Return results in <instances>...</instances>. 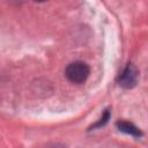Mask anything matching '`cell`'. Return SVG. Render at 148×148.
Wrapping results in <instances>:
<instances>
[{"label":"cell","instance_id":"obj_1","mask_svg":"<svg viewBox=\"0 0 148 148\" xmlns=\"http://www.w3.org/2000/svg\"><path fill=\"white\" fill-rule=\"evenodd\" d=\"M90 69L86 62L74 61L69 64L65 69V75L72 83H83L89 76Z\"/></svg>","mask_w":148,"mask_h":148},{"label":"cell","instance_id":"obj_2","mask_svg":"<svg viewBox=\"0 0 148 148\" xmlns=\"http://www.w3.org/2000/svg\"><path fill=\"white\" fill-rule=\"evenodd\" d=\"M139 73L134 65L128 64L119 75V84L123 88H133L138 82Z\"/></svg>","mask_w":148,"mask_h":148},{"label":"cell","instance_id":"obj_3","mask_svg":"<svg viewBox=\"0 0 148 148\" xmlns=\"http://www.w3.org/2000/svg\"><path fill=\"white\" fill-rule=\"evenodd\" d=\"M117 127L120 132L123 133H126V134H130L132 136H135V138H140L142 135V132L140 131V128H138L134 124L130 123V121H125V120H120V121H117Z\"/></svg>","mask_w":148,"mask_h":148},{"label":"cell","instance_id":"obj_4","mask_svg":"<svg viewBox=\"0 0 148 148\" xmlns=\"http://www.w3.org/2000/svg\"><path fill=\"white\" fill-rule=\"evenodd\" d=\"M110 119V111L109 110H105L104 111V113H103V116H102V118L99 119V121H97L92 127L95 128V127H101V126H104L106 123H108V120Z\"/></svg>","mask_w":148,"mask_h":148},{"label":"cell","instance_id":"obj_5","mask_svg":"<svg viewBox=\"0 0 148 148\" xmlns=\"http://www.w3.org/2000/svg\"><path fill=\"white\" fill-rule=\"evenodd\" d=\"M35 1H37V2H43V1H46V0H35Z\"/></svg>","mask_w":148,"mask_h":148}]
</instances>
